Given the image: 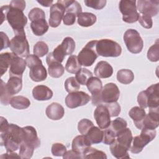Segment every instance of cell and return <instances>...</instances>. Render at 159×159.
Returning <instances> with one entry per match:
<instances>
[{"instance_id":"1","label":"cell","mask_w":159,"mask_h":159,"mask_svg":"<svg viewBox=\"0 0 159 159\" xmlns=\"http://www.w3.org/2000/svg\"><path fill=\"white\" fill-rule=\"evenodd\" d=\"M1 145H4L6 152H15L19 148L20 144L23 142L22 128L16 124H9L8 130L0 134Z\"/></svg>"},{"instance_id":"2","label":"cell","mask_w":159,"mask_h":159,"mask_svg":"<svg viewBox=\"0 0 159 159\" xmlns=\"http://www.w3.org/2000/svg\"><path fill=\"white\" fill-rule=\"evenodd\" d=\"M6 20L13 29L15 35L25 34L24 27L27 23V18L24 15L23 11L9 5Z\"/></svg>"},{"instance_id":"3","label":"cell","mask_w":159,"mask_h":159,"mask_svg":"<svg viewBox=\"0 0 159 159\" xmlns=\"http://www.w3.org/2000/svg\"><path fill=\"white\" fill-rule=\"evenodd\" d=\"M96 50L98 55L104 57H117L120 55L122 48L119 43L111 39L98 40Z\"/></svg>"},{"instance_id":"4","label":"cell","mask_w":159,"mask_h":159,"mask_svg":"<svg viewBox=\"0 0 159 159\" xmlns=\"http://www.w3.org/2000/svg\"><path fill=\"white\" fill-rule=\"evenodd\" d=\"M141 130L140 134L133 138L132 145L129 149L130 151L134 154L141 152L144 147L152 141L156 136L155 129L142 128Z\"/></svg>"},{"instance_id":"5","label":"cell","mask_w":159,"mask_h":159,"mask_svg":"<svg viewBox=\"0 0 159 159\" xmlns=\"http://www.w3.org/2000/svg\"><path fill=\"white\" fill-rule=\"evenodd\" d=\"M123 39L128 50L132 53H139L142 50L143 42L137 30L132 29L127 30Z\"/></svg>"},{"instance_id":"6","label":"cell","mask_w":159,"mask_h":159,"mask_svg":"<svg viewBox=\"0 0 159 159\" xmlns=\"http://www.w3.org/2000/svg\"><path fill=\"white\" fill-rule=\"evenodd\" d=\"M136 1L121 0L119 4V8L122 14V20L127 23H134L137 22L139 18L137 12Z\"/></svg>"},{"instance_id":"7","label":"cell","mask_w":159,"mask_h":159,"mask_svg":"<svg viewBox=\"0 0 159 159\" xmlns=\"http://www.w3.org/2000/svg\"><path fill=\"white\" fill-rule=\"evenodd\" d=\"M97 42L94 40L88 42L78 53V60L81 65L89 66L94 63L98 57L96 50Z\"/></svg>"},{"instance_id":"8","label":"cell","mask_w":159,"mask_h":159,"mask_svg":"<svg viewBox=\"0 0 159 159\" xmlns=\"http://www.w3.org/2000/svg\"><path fill=\"white\" fill-rule=\"evenodd\" d=\"M9 48L12 52L20 57H25L29 55V45L25 34L15 35L11 40Z\"/></svg>"},{"instance_id":"9","label":"cell","mask_w":159,"mask_h":159,"mask_svg":"<svg viewBox=\"0 0 159 159\" xmlns=\"http://www.w3.org/2000/svg\"><path fill=\"white\" fill-rule=\"evenodd\" d=\"M91 100V96L83 91L70 93L65 98V104L69 108L73 109L86 105Z\"/></svg>"},{"instance_id":"10","label":"cell","mask_w":159,"mask_h":159,"mask_svg":"<svg viewBox=\"0 0 159 159\" xmlns=\"http://www.w3.org/2000/svg\"><path fill=\"white\" fill-rule=\"evenodd\" d=\"M100 95L102 104L117 102L120 96V91L115 83H109L102 87Z\"/></svg>"},{"instance_id":"11","label":"cell","mask_w":159,"mask_h":159,"mask_svg":"<svg viewBox=\"0 0 159 159\" xmlns=\"http://www.w3.org/2000/svg\"><path fill=\"white\" fill-rule=\"evenodd\" d=\"M136 2L137 9L143 15L152 17L158 14L159 11V1L158 0H139Z\"/></svg>"},{"instance_id":"12","label":"cell","mask_w":159,"mask_h":159,"mask_svg":"<svg viewBox=\"0 0 159 159\" xmlns=\"http://www.w3.org/2000/svg\"><path fill=\"white\" fill-rule=\"evenodd\" d=\"M94 117L100 129H105L110 125L111 116L104 104L97 106L94 112Z\"/></svg>"},{"instance_id":"13","label":"cell","mask_w":159,"mask_h":159,"mask_svg":"<svg viewBox=\"0 0 159 159\" xmlns=\"http://www.w3.org/2000/svg\"><path fill=\"white\" fill-rule=\"evenodd\" d=\"M65 12V8L61 3L58 1L52 4L50 10L49 25L52 27H57L60 24L63 18Z\"/></svg>"},{"instance_id":"14","label":"cell","mask_w":159,"mask_h":159,"mask_svg":"<svg viewBox=\"0 0 159 159\" xmlns=\"http://www.w3.org/2000/svg\"><path fill=\"white\" fill-rule=\"evenodd\" d=\"M145 93L147 98V107L149 110H158L159 108V83L150 86Z\"/></svg>"},{"instance_id":"15","label":"cell","mask_w":159,"mask_h":159,"mask_svg":"<svg viewBox=\"0 0 159 159\" xmlns=\"http://www.w3.org/2000/svg\"><path fill=\"white\" fill-rule=\"evenodd\" d=\"M27 63L25 60L13 53L9 68V77L19 76L22 78Z\"/></svg>"},{"instance_id":"16","label":"cell","mask_w":159,"mask_h":159,"mask_svg":"<svg viewBox=\"0 0 159 159\" xmlns=\"http://www.w3.org/2000/svg\"><path fill=\"white\" fill-rule=\"evenodd\" d=\"M46 62L48 66V71L52 78L61 77L65 71V68L61 63L56 61L52 55V52L49 53L46 57Z\"/></svg>"},{"instance_id":"17","label":"cell","mask_w":159,"mask_h":159,"mask_svg":"<svg viewBox=\"0 0 159 159\" xmlns=\"http://www.w3.org/2000/svg\"><path fill=\"white\" fill-rule=\"evenodd\" d=\"M23 130V142H25L35 148H37L40 145V140L37 136V133L35 129L32 126H25L22 127Z\"/></svg>"},{"instance_id":"18","label":"cell","mask_w":159,"mask_h":159,"mask_svg":"<svg viewBox=\"0 0 159 159\" xmlns=\"http://www.w3.org/2000/svg\"><path fill=\"white\" fill-rule=\"evenodd\" d=\"M29 76L35 82L44 81L47 76V70L42 65V62L37 63L29 68Z\"/></svg>"},{"instance_id":"19","label":"cell","mask_w":159,"mask_h":159,"mask_svg":"<svg viewBox=\"0 0 159 159\" xmlns=\"http://www.w3.org/2000/svg\"><path fill=\"white\" fill-rule=\"evenodd\" d=\"M94 73L99 78H107L112 76L113 73V68L108 62L106 61H100L95 66Z\"/></svg>"},{"instance_id":"20","label":"cell","mask_w":159,"mask_h":159,"mask_svg":"<svg viewBox=\"0 0 159 159\" xmlns=\"http://www.w3.org/2000/svg\"><path fill=\"white\" fill-rule=\"evenodd\" d=\"M32 96L37 101H47L53 96V91L45 85L35 86L32 90Z\"/></svg>"},{"instance_id":"21","label":"cell","mask_w":159,"mask_h":159,"mask_svg":"<svg viewBox=\"0 0 159 159\" xmlns=\"http://www.w3.org/2000/svg\"><path fill=\"white\" fill-rule=\"evenodd\" d=\"M45 113L49 119L57 120H60L63 117L65 109L61 104L57 102H52L47 107Z\"/></svg>"},{"instance_id":"22","label":"cell","mask_w":159,"mask_h":159,"mask_svg":"<svg viewBox=\"0 0 159 159\" xmlns=\"http://www.w3.org/2000/svg\"><path fill=\"white\" fill-rule=\"evenodd\" d=\"M129 115L133 120L136 127L141 130L143 128V121L146 116L144 109L139 106H134L129 111Z\"/></svg>"},{"instance_id":"23","label":"cell","mask_w":159,"mask_h":159,"mask_svg":"<svg viewBox=\"0 0 159 159\" xmlns=\"http://www.w3.org/2000/svg\"><path fill=\"white\" fill-rule=\"evenodd\" d=\"M91 145V144L87 140L84 135H78L75 137L72 141L71 148L72 150L81 155Z\"/></svg>"},{"instance_id":"24","label":"cell","mask_w":159,"mask_h":159,"mask_svg":"<svg viewBox=\"0 0 159 159\" xmlns=\"http://www.w3.org/2000/svg\"><path fill=\"white\" fill-rule=\"evenodd\" d=\"M159 125V112L158 110H149L143 121V128L155 129Z\"/></svg>"},{"instance_id":"25","label":"cell","mask_w":159,"mask_h":159,"mask_svg":"<svg viewBox=\"0 0 159 159\" xmlns=\"http://www.w3.org/2000/svg\"><path fill=\"white\" fill-rule=\"evenodd\" d=\"M117 139L116 141L120 145L125 147L129 150L131 147V143L133 139V136L131 130L129 128H125L116 134Z\"/></svg>"},{"instance_id":"26","label":"cell","mask_w":159,"mask_h":159,"mask_svg":"<svg viewBox=\"0 0 159 159\" xmlns=\"http://www.w3.org/2000/svg\"><path fill=\"white\" fill-rule=\"evenodd\" d=\"M6 89L8 93L13 96L20 92L22 88V80L21 77L10 76L6 84Z\"/></svg>"},{"instance_id":"27","label":"cell","mask_w":159,"mask_h":159,"mask_svg":"<svg viewBox=\"0 0 159 159\" xmlns=\"http://www.w3.org/2000/svg\"><path fill=\"white\" fill-rule=\"evenodd\" d=\"M84 135L91 145L99 143L102 141L103 130L99 127L93 126Z\"/></svg>"},{"instance_id":"28","label":"cell","mask_w":159,"mask_h":159,"mask_svg":"<svg viewBox=\"0 0 159 159\" xmlns=\"http://www.w3.org/2000/svg\"><path fill=\"white\" fill-rule=\"evenodd\" d=\"M30 28L34 34L37 36H41L47 32L49 26L45 19H40L31 22Z\"/></svg>"},{"instance_id":"29","label":"cell","mask_w":159,"mask_h":159,"mask_svg":"<svg viewBox=\"0 0 159 159\" xmlns=\"http://www.w3.org/2000/svg\"><path fill=\"white\" fill-rule=\"evenodd\" d=\"M110 151L115 158L118 159L129 158L128 150L124 146L119 144L116 141L110 145Z\"/></svg>"},{"instance_id":"30","label":"cell","mask_w":159,"mask_h":159,"mask_svg":"<svg viewBox=\"0 0 159 159\" xmlns=\"http://www.w3.org/2000/svg\"><path fill=\"white\" fill-rule=\"evenodd\" d=\"M78 24L81 27L92 26L96 21V16L91 12H81L77 15Z\"/></svg>"},{"instance_id":"31","label":"cell","mask_w":159,"mask_h":159,"mask_svg":"<svg viewBox=\"0 0 159 159\" xmlns=\"http://www.w3.org/2000/svg\"><path fill=\"white\" fill-rule=\"evenodd\" d=\"M58 2L61 3L65 8L66 13H73L76 16L78 14L82 12V8L80 4L74 0H63L58 1Z\"/></svg>"},{"instance_id":"32","label":"cell","mask_w":159,"mask_h":159,"mask_svg":"<svg viewBox=\"0 0 159 159\" xmlns=\"http://www.w3.org/2000/svg\"><path fill=\"white\" fill-rule=\"evenodd\" d=\"M10 105L17 109H25L30 105V100L22 96H16L12 97L9 102Z\"/></svg>"},{"instance_id":"33","label":"cell","mask_w":159,"mask_h":159,"mask_svg":"<svg viewBox=\"0 0 159 159\" xmlns=\"http://www.w3.org/2000/svg\"><path fill=\"white\" fill-rule=\"evenodd\" d=\"M86 86L92 95L99 94L102 89V82L98 77H91L88 81Z\"/></svg>"},{"instance_id":"34","label":"cell","mask_w":159,"mask_h":159,"mask_svg":"<svg viewBox=\"0 0 159 159\" xmlns=\"http://www.w3.org/2000/svg\"><path fill=\"white\" fill-rule=\"evenodd\" d=\"M117 81L124 84H128L134 80V75L130 70L122 69L117 73Z\"/></svg>"},{"instance_id":"35","label":"cell","mask_w":159,"mask_h":159,"mask_svg":"<svg viewBox=\"0 0 159 159\" xmlns=\"http://www.w3.org/2000/svg\"><path fill=\"white\" fill-rule=\"evenodd\" d=\"M78 57L76 55H70L67 60L65 65L66 70L70 73H76L81 69Z\"/></svg>"},{"instance_id":"36","label":"cell","mask_w":159,"mask_h":159,"mask_svg":"<svg viewBox=\"0 0 159 159\" xmlns=\"http://www.w3.org/2000/svg\"><path fill=\"white\" fill-rule=\"evenodd\" d=\"M82 157L83 158H107V156L104 152L91 147V146L84 152Z\"/></svg>"},{"instance_id":"37","label":"cell","mask_w":159,"mask_h":159,"mask_svg":"<svg viewBox=\"0 0 159 159\" xmlns=\"http://www.w3.org/2000/svg\"><path fill=\"white\" fill-rule=\"evenodd\" d=\"M13 55V53H2L0 54V70L1 76H2L4 73L6 72L9 66H10L11 59Z\"/></svg>"},{"instance_id":"38","label":"cell","mask_w":159,"mask_h":159,"mask_svg":"<svg viewBox=\"0 0 159 159\" xmlns=\"http://www.w3.org/2000/svg\"><path fill=\"white\" fill-rule=\"evenodd\" d=\"M93 77V73L89 70L85 68H81L76 73V79L77 81L82 85H86L88 81Z\"/></svg>"},{"instance_id":"39","label":"cell","mask_w":159,"mask_h":159,"mask_svg":"<svg viewBox=\"0 0 159 159\" xmlns=\"http://www.w3.org/2000/svg\"><path fill=\"white\" fill-rule=\"evenodd\" d=\"M34 149L35 148L32 145L22 142L19 147V155L20 158L23 159L30 158L33 155Z\"/></svg>"},{"instance_id":"40","label":"cell","mask_w":159,"mask_h":159,"mask_svg":"<svg viewBox=\"0 0 159 159\" xmlns=\"http://www.w3.org/2000/svg\"><path fill=\"white\" fill-rule=\"evenodd\" d=\"M127 125V123L124 119L121 117H117L116 119L111 121L109 128H110L116 135L118 132L126 128Z\"/></svg>"},{"instance_id":"41","label":"cell","mask_w":159,"mask_h":159,"mask_svg":"<svg viewBox=\"0 0 159 159\" xmlns=\"http://www.w3.org/2000/svg\"><path fill=\"white\" fill-rule=\"evenodd\" d=\"M60 45L65 52L66 55H71L75 49V42L74 40L70 37H65L63 40V42Z\"/></svg>"},{"instance_id":"42","label":"cell","mask_w":159,"mask_h":159,"mask_svg":"<svg viewBox=\"0 0 159 159\" xmlns=\"http://www.w3.org/2000/svg\"><path fill=\"white\" fill-rule=\"evenodd\" d=\"M34 54L38 57H42L48 52V47L46 43L43 41L37 42L33 48Z\"/></svg>"},{"instance_id":"43","label":"cell","mask_w":159,"mask_h":159,"mask_svg":"<svg viewBox=\"0 0 159 159\" xmlns=\"http://www.w3.org/2000/svg\"><path fill=\"white\" fill-rule=\"evenodd\" d=\"M80 84L77 81L75 77L68 78L65 82V88L68 93L78 91L80 88Z\"/></svg>"},{"instance_id":"44","label":"cell","mask_w":159,"mask_h":159,"mask_svg":"<svg viewBox=\"0 0 159 159\" xmlns=\"http://www.w3.org/2000/svg\"><path fill=\"white\" fill-rule=\"evenodd\" d=\"M147 58L151 61H158L159 60V43L158 39L156 43L152 45L147 52Z\"/></svg>"},{"instance_id":"45","label":"cell","mask_w":159,"mask_h":159,"mask_svg":"<svg viewBox=\"0 0 159 159\" xmlns=\"http://www.w3.org/2000/svg\"><path fill=\"white\" fill-rule=\"evenodd\" d=\"M12 98V96L8 93L6 83L1 80V103L3 105H8Z\"/></svg>"},{"instance_id":"46","label":"cell","mask_w":159,"mask_h":159,"mask_svg":"<svg viewBox=\"0 0 159 159\" xmlns=\"http://www.w3.org/2000/svg\"><path fill=\"white\" fill-rule=\"evenodd\" d=\"M93 126H94V124L91 120L88 119H83L78 122V129L81 135H85Z\"/></svg>"},{"instance_id":"47","label":"cell","mask_w":159,"mask_h":159,"mask_svg":"<svg viewBox=\"0 0 159 159\" xmlns=\"http://www.w3.org/2000/svg\"><path fill=\"white\" fill-rule=\"evenodd\" d=\"M116 134L110 129L107 128L103 130L102 142L106 145H111L116 141Z\"/></svg>"},{"instance_id":"48","label":"cell","mask_w":159,"mask_h":159,"mask_svg":"<svg viewBox=\"0 0 159 159\" xmlns=\"http://www.w3.org/2000/svg\"><path fill=\"white\" fill-rule=\"evenodd\" d=\"M28 17L30 21L32 22L40 19H45V14L42 9L35 7L30 11L28 14Z\"/></svg>"},{"instance_id":"49","label":"cell","mask_w":159,"mask_h":159,"mask_svg":"<svg viewBox=\"0 0 159 159\" xmlns=\"http://www.w3.org/2000/svg\"><path fill=\"white\" fill-rule=\"evenodd\" d=\"M51 152L53 156L63 157L66 152V147L61 143H55L52 146Z\"/></svg>"},{"instance_id":"50","label":"cell","mask_w":159,"mask_h":159,"mask_svg":"<svg viewBox=\"0 0 159 159\" xmlns=\"http://www.w3.org/2000/svg\"><path fill=\"white\" fill-rule=\"evenodd\" d=\"M84 2L88 7L99 10L106 6L107 1L106 0H84Z\"/></svg>"},{"instance_id":"51","label":"cell","mask_w":159,"mask_h":159,"mask_svg":"<svg viewBox=\"0 0 159 159\" xmlns=\"http://www.w3.org/2000/svg\"><path fill=\"white\" fill-rule=\"evenodd\" d=\"M107 108L111 117H116L120 112V106L117 102L103 104Z\"/></svg>"},{"instance_id":"52","label":"cell","mask_w":159,"mask_h":159,"mask_svg":"<svg viewBox=\"0 0 159 159\" xmlns=\"http://www.w3.org/2000/svg\"><path fill=\"white\" fill-rule=\"evenodd\" d=\"M52 55L54 59L60 63H61L63 61L64 58L66 56V54L60 45H58L53 50V52H52Z\"/></svg>"},{"instance_id":"53","label":"cell","mask_w":159,"mask_h":159,"mask_svg":"<svg viewBox=\"0 0 159 159\" xmlns=\"http://www.w3.org/2000/svg\"><path fill=\"white\" fill-rule=\"evenodd\" d=\"M139 22L140 25L146 29H150L153 25V21L152 17L147 15H141L139 16Z\"/></svg>"},{"instance_id":"54","label":"cell","mask_w":159,"mask_h":159,"mask_svg":"<svg viewBox=\"0 0 159 159\" xmlns=\"http://www.w3.org/2000/svg\"><path fill=\"white\" fill-rule=\"evenodd\" d=\"M137 102L140 107L145 109L147 107V98L145 91H142L138 94Z\"/></svg>"},{"instance_id":"55","label":"cell","mask_w":159,"mask_h":159,"mask_svg":"<svg viewBox=\"0 0 159 159\" xmlns=\"http://www.w3.org/2000/svg\"><path fill=\"white\" fill-rule=\"evenodd\" d=\"M76 16L73 13H66L63 18V22L65 25H73L76 20Z\"/></svg>"},{"instance_id":"56","label":"cell","mask_w":159,"mask_h":159,"mask_svg":"<svg viewBox=\"0 0 159 159\" xmlns=\"http://www.w3.org/2000/svg\"><path fill=\"white\" fill-rule=\"evenodd\" d=\"M9 6L24 11L25 8V2L22 0H12L10 2Z\"/></svg>"},{"instance_id":"57","label":"cell","mask_w":159,"mask_h":159,"mask_svg":"<svg viewBox=\"0 0 159 159\" xmlns=\"http://www.w3.org/2000/svg\"><path fill=\"white\" fill-rule=\"evenodd\" d=\"M64 159H68V158H83V157L81 154L76 152L75 151L71 150L66 151V153L63 156Z\"/></svg>"},{"instance_id":"58","label":"cell","mask_w":159,"mask_h":159,"mask_svg":"<svg viewBox=\"0 0 159 159\" xmlns=\"http://www.w3.org/2000/svg\"><path fill=\"white\" fill-rule=\"evenodd\" d=\"M1 47L0 50L4 48H7L9 47L10 41L8 37L4 32H1Z\"/></svg>"},{"instance_id":"59","label":"cell","mask_w":159,"mask_h":159,"mask_svg":"<svg viewBox=\"0 0 159 159\" xmlns=\"http://www.w3.org/2000/svg\"><path fill=\"white\" fill-rule=\"evenodd\" d=\"M21 158L19 155H17V153H15L14 152H9L6 153L2 154L1 155V158Z\"/></svg>"},{"instance_id":"60","label":"cell","mask_w":159,"mask_h":159,"mask_svg":"<svg viewBox=\"0 0 159 159\" xmlns=\"http://www.w3.org/2000/svg\"><path fill=\"white\" fill-rule=\"evenodd\" d=\"M37 2L40 4L42 6L44 7H49L51 6L52 5L53 3V1H37Z\"/></svg>"}]
</instances>
